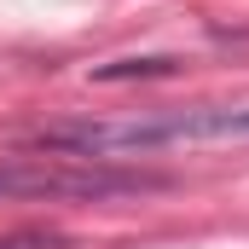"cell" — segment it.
Returning <instances> with one entry per match:
<instances>
[{"label":"cell","instance_id":"cell-3","mask_svg":"<svg viewBox=\"0 0 249 249\" xmlns=\"http://www.w3.org/2000/svg\"><path fill=\"white\" fill-rule=\"evenodd\" d=\"M180 58H116V64H93V81H133V75H174Z\"/></svg>","mask_w":249,"mask_h":249},{"label":"cell","instance_id":"cell-2","mask_svg":"<svg viewBox=\"0 0 249 249\" xmlns=\"http://www.w3.org/2000/svg\"><path fill=\"white\" fill-rule=\"evenodd\" d=\"M168 174H145V168H116L105 157H0V203H99V197H133V191H162Z\"/></svg>","mask_w":249,"mask_h":249},{"label":"cell","instance_id":"cell-1","mask_svg":"<svg viewBox=\"0 0 249 249\" xmlns=\"http://www.w3.org/2000/svg\"><path fill=\"white\" fill-rule=\"evenodd\" d=\"M197 139H249V105H197L168 116H133V122H64L47 127L35 145L58 157H133L162 145H197Z\"/></svg>","mask_w":249,"mask_h":249},{"label":"cell","instance_id":"cell-4","mask_svg":"<svg viewBox=\"0 0 249 249\" xmlns=\"http://www.w3.org/2000/svg\"><path fill=\"white\" fill-rule=\"evenodd\" d=\"M0 249H75L64 232H0Z\"/></svg>","mask_w":249,"mask_h":249}]
</instances>
